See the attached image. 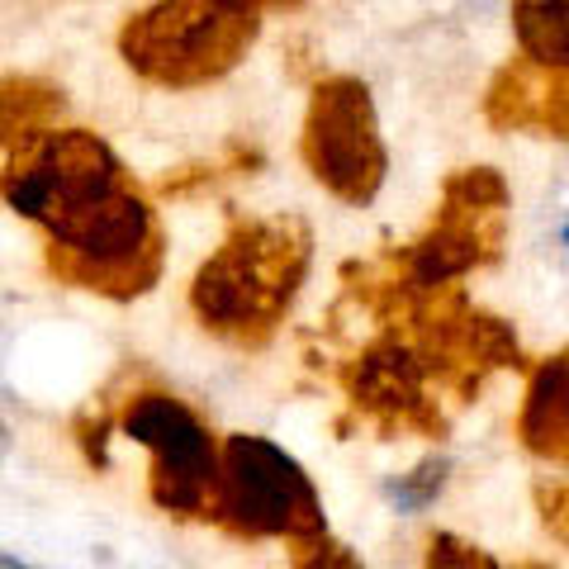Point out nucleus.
<instances>
[{
  "instance_id": "2eb2a0df",
  "label": "nucleus",
  "mask_w": 569,
  "mask_h": 569,
  "mask_svg": "<svg viewBox=\"0 0 569 569\" xmlns=\"http://www.w3.org/2000/svg\"><path fill=\"white\" fill-rule=\"evenodd\" d=\"M441 485H447V460H422L413 475H399L389 485V498H395L399 512H418L441 493Z\"/></svg>"
},
{
  "instance_id": "6ab92c4d",
  "label": "nucleus",
  "mask_w": 569,
  "mask_h": 569,
  "mask_svg": "<svg viewBox=\"0 0 569 569\" xmlns=\"http://www.w3.org/2000/svg\"><path fill=\"white\" fill-rule=\"evenodd\" d=\"M518 569H550V565H518Z\"/></svg>"
},
{
  "instance_id": "f257e3e1",
  "label": "nucleus",
  "mask_w": 569,
  "mask_h": 569,
  "mask_svg": "<svg viewBox=\"0 0 569 569\" xmlns=\"http://www.w3.org/2000/svg\"><path fill=\"white\" fill-rule=\"evenodd\" d=\"M0 200L43 228L48 271L71 290L129 305L162 280L167 233L133 171L91 129H48L10 152Z\"/></svg>"
},
{
  "instance_id": "7ed1b4c3",
  "label": "nucleus",
  "mask_w": 569,
  "mask_h": 569,
  "mask_svg": "<svg viewBox=\"0 0 569 569\" xmlns=\"http://www.w3.org/2000/svg\"><path fill=\"white\" fill-rule=\"evenodd\" d=\"M261 14V0H152L119 29V58L152 86L194 91L247 58Z\"/></svg>"
},
{
  "instance_id": "f3484780",
  "label": "nucleus",
  "mask_w": 569,
  "mask_h": 569,
  "mask_svg": "<svg viewBox=\"0 0 569 569\" xmlns=\"http://www.w3.org/2000/svg\"><path fill=\"white\" fill-rule=\"evenodd\" d=\"M0 569H33V565H24V560H14V556H6V550H0Z\"/></svg>"
},
{
  "instance_id": "423d86ee",
  "label": "nucleus",
  "mask_w": 569,
  "mask_h": 569,
  "mask_svg": "<svg viewBox=\"0 0 569 569\" xmlns=\"http://www.w3.org/2000/svg\"><path fill=\"white\" fill-rule=\"evenodd\" d=\"M123 437L148 447V498L167 518L209 522L213 475H219V437L171 389H133L110 418Z\"/></svg>"
},
{
  "instance_id": "f03ea898",
  "label": "nucleus",
  "mask_w": 569,
  "mask_h": 569,
  "mask_svg": "<svg viewBox=\"0 0 569 569\" xmlns=\"http://www.w3.org/2000/svg\"><path fill=\"white\" fill-rule=\"evenodd\" d=\"M313 266V233L299 213L228 219V233L190 284L200 328L242 351H261L280 332Z\"/></svg>"
},
{
  "instance_id": "f8f14e48",
  "label": "nucleus",
  "mask_w": 569,
  "mask_h": 569,
  "mask_svg": "<svg viewBox=\"0 0 569 569\" xmlns=\"http://www.w3.org/2000/svg\"><path fill=\"white\" fill-rule=\"evenodd\" d=\"M569 10L565 0H518L512 6V29H518L522 58L541 67H565L569 62Z\"/></svg>"
},
{
  "instance_id": "ddd939ff",
  "label": "nucleus",
  "mask_w": 569,
  "mask_h": 569,
  "mask_svg": "<svg viewBox=\"0 0 569 569\" xmlns=\"http://www.w3.org/2000/svg\"><path fill=\"white\" fill-rule=\"evenodd\" d=\"M427 569H503L485 546H475L456 531H432L427 537Z\"/></svg>"
},
{
  "instance_id": "dca6fc26",
  "label": "nucleus",
  "mask_w": 569,
  "mask_h": 569,
  "mask_svg": "<svg viewBox=\"0 0 569 569\" xmlns=\"http://www.w3.org/2000/svg\"><path fill=\"white\" fill-rule=\"evenodd\" d=\"M537 503H541L546 527L556 531V541L565 546V485H541L537 489Z\"/></svg>"
},
{
  "instance_id": "6e6552de",
  "label": "nucleus",
  "mask_w": 569,
  "mask_h": 569,
  "mask_svg": "<svg viewBox=\"0 0 569 569\" xmlns=\"http://www.w3.org/2000/svg\"><path fill=\"white\" fill-rule=\"evenodd\" d=\"M337 385L380 437H447V413L432 399V380L422 376L413 347L395 332L380 328V337H370L361 351L347 356L337 366Z\"/></svg>"
},
{
  "instance_id": "9b49d317",
  "label": "nucleus",
  "mask_w": 569,
  "mask_h": 569,
  "mask_svg": "<svg viewBox=\"0 0 569 569\" xmlns=\"http://www.w3.org/2000/svg\"><path fill=\"white\" fill-rule=\"evenodd\" d=\"M62 114H67L62 86H52L43 77H0V148L6 152L58 129Z\"/></svg>"
},
{
  "instance_id": "a211bd4d",
  "label": "nucleus",
  "mask_w": 569,
  "mask_h": 569,
  "mask_svg": "<svg viewBox=\"0 0 569 569\" xmlns=\"http://www.w3.org/2000/svg\"><path fill=\"white\" fill-rule=\"evenodd\" d=\"M266 10H290V6H299V0H261Z\"/></svg>"
},
{
  "instance_id": "0eeeda50",
  "label": "nucleus",
  "mask_w": 569,
  "mask_h": 569,
  "mask_svg": "<svg viewBox=\"0 0 569 569\" xmlns=\"http://www.w3.org/2000/svg\"><path fill=\"white\" fill-rule=\"evenodd\" d=\"M299 157L318 186L342 204H370L385 186L389 152L380 138L376 100L361 77H323L309 96Z\"/></svg>"
},
{
  "instance_id": "9d476101",
  "label": "nucleus",
  "mask_w": 569,
  "mask_h": 569,
  "mask_svg": "<svg viewBox=\"0 0 569 569\" xmlns=\"http://www.w3.org/2000/svg\"><path fill=\"white\" fill-rule=\"evenodd\" d=\"M518 437L537 460L565 466V456H569V356L565 351L546 356V361L527 370Z\"/></svg>"
},
{
  "instance_id": "20e7f679",
  "label": "nucleus",
  "mask_w": 569,
  "mask_h": 569,
  "mask_svg": "<svg viewBox=\"0 0 569 569\" xmlns=\"http://www.w3.org/2000/svg\"><path fill=\"white\" fill-rule=\"evenodd\" d=\"M209 522L242 541H295L328 531L323 498L309 470L266 437L233 432L219 441V475H213Z\"/></svg>"
},
{
  "instance_id": "39448f33",
  "label": "nucleus",
  "mask_w": 569,
  "mask_h": 569,
  "mask_svg": "<svg viewBox=\"0 0 569 569\" xmlns=\"http://www.w3.org/2000/svg\"><path fill=\"white\" fill-rule=\"evenodd\" d=\"M508 181L493 167H460L441 181V204L432 223L385 261L418 290L451 284L479 266H493L508 242Z\"/></svg>"
},
{
  "instance_id": "4468645a",
  "label": "nucleus",
  "mask_w": 569,
  "mask_h": 569,
  "mask_svg": "<svg viewBox=\"0 0 569 569\" xmlns=\"http://www.w3.org/2000/svg\"><path fill=\"white\" fill-rule=\"evenodd\" d=\"M290 565L295 569H361L356 550L347 541L328 537V531H313V537H295L290 541Z\"/></svg>"
},
{
  "instance_id": "1a4fd4ad",
  "label": "nucleus",
  "mask_w": 569,
  "mask_h": 569,
  "mask_svg": "<svg viewBox=\"0 0 569 569\" xmlns=\"http://www.w3.org/2000/svg\"><path fill=\"white\" fill-rule=\"evenodd\" d=\"M485 119L498 133H546L565 138L569 114H565V67H541L531 58H512L493 77L485 96Z\"/></svg>"
}]
</instances>
